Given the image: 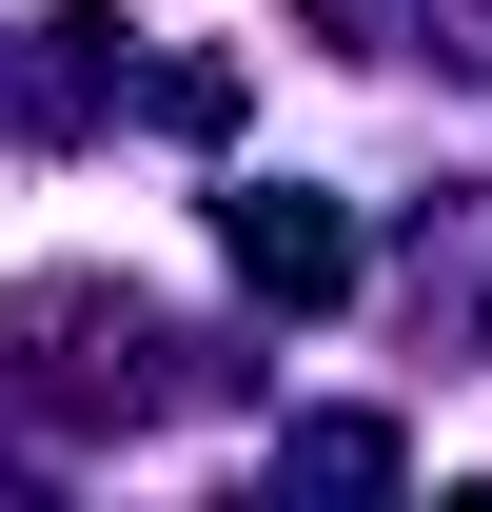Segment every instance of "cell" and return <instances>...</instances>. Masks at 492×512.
Returning <instances> with one entry per match:
<instances>
[{
  "mask_svg": "<svg viewBox=\"0 0 492 512\" xmlns=\"http://www.w3.org/2000/svg\"><path fill=\"white\" fill-rule=\"evenodd\" d=\"M217 237H237V276H256V296H296V316L335 296V276H355V237H335V197H296V178H256L237 217H217Z\"/></svg>",
  "mask_w": 492,
  "mask_h": 512,
  "instance_id": "6da1fadb",
  "label": "cell"
}]
</instances>
